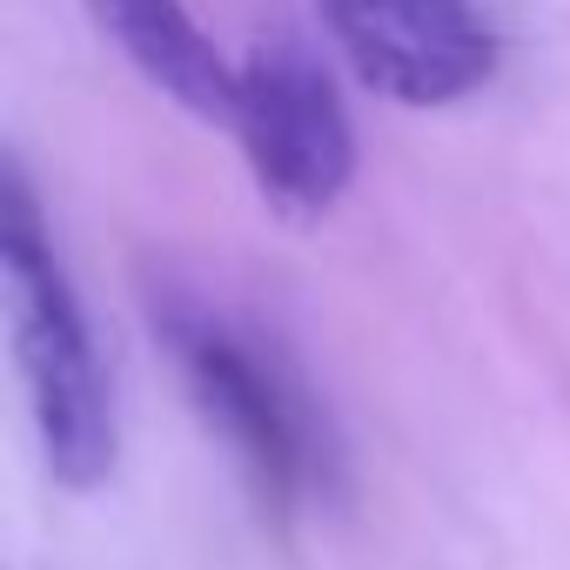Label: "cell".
Listing matches in <instances>:
<instances>
[{
  "label": "cell",
  "mask_w": 570,
  "mask_h": 570,
  "mask_svg": "<svg viewBox=\"0 0 570 570\" xmlns=\"http://www.w3.org/2000/svg\"><path fill=\"white\" fill-rule=\"evenodd\" d=\"M235 141L282 222H323L356 175V128L336 75L296 28H268L242 61Z\"/></svg>",
  "instance_id": "obj_2"
},
{
  "label": "cell",
  "mask_w": 570,
  "mask_h": 570,
  "mask_svg": "<svg viewBox=\"0 0 570 570\" xmlns=\"http://www.w3.org/2000/svg\"><path fill=\"white\" fill-rule=\"evenodd\" d=\"M363 88L403 108H443L490 81L497 35L470 0H316Z\"/></svg>",
  "instance_id": "obj_4"
},
{
  "label": "cell",
  "mask_w": 570,
  "mask_h": 570,
  "mask_svg": "<svg viewBox=\"0 0 570 570\" xmlns=\"http://www.w3.org/2000/svg\"><path fill=\"white\" fill-rule=\"evenodd\" d=\"M0 275H8L14 356H21L41 456H48L55 483L95 490L115 470V403H108L95 336H88L81 303L55 262V242L41 228L21 161L0 168Z\"/></svg>",
  "instance_id": "obj_1"
},
{
  "label": "cell",
  "mask_w": 570,
  "mask_h": 570,
  "mask_svg": "<svg viewBox=\"0 0 570 570\" xmlns=\"http://www.w3.org/2000/svg\"><path fill=\"white\" fill-rule=\"evenodd\" d=\"M88 14L168 101H181L195 121L235 128L242 68H228V55L195 28L181 0H88Z\"/></svg>",
  "instance_id": "obj_5"
},
{
  "label": "cell",
  "mask_w": 570,
  "mask_h": 570,
  "mask_svg": "<svg viewBox=\"0 0 570 570\" xmlns=\"http://www.w3.org/2000/svg\"><path fill=\"white\" fill-rule=\"evenodd\" d=\"M155 336L168 343L202 423L235 450V463L255 476V490L275 510H289L316 476V423H309L296 383L202 303H161Z\"/></svg>",
  "instance_id": "obj_3"
}]
</instances>
